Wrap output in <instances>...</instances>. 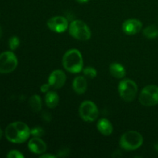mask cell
<instances>
[{"label":"cell","instance_id":"obj_28","mask_svg":"<svg viewBox=\"0 0 158 158\" xmlns=\"http://www.w3.org/2000/svg\"><path fill=\"white\" fill-rule=\"evenodd\" d=\"M2 28L0 26V38L2 37Z\"/></svg>","mask_w":158,"mask_h":158},{"label":"cell","instance_id":"obj_3","mask_svg":"<svg viewBox=\"0 0 158 158\" xmlns=\"http://www.w3.org/2000/svg\"><path fill=\"white\" fill-rule=\"evenodd\" d=\"M143 138L140 133L134 131H127L121 136L120 145L126 151H135L143 144Z\"/></svg>","mask_w":158,"mask_h":158},{"label":"cell","instance_id":"obj_1","mask_svg":"<svg viewBox=\"0 0 158 158\" xmlns=\"http://www.w3.org/2000/svg\"><path fill=\"white\" fill-rule=\"evenodd\" d=\"M5 134L9 141L14 143H23L29 139L31 130L23 122L16 121L8 125Z\"/></svg>","mask_w":158,"mask_h":158},{"label":"cell","instance_id":"obj_22","mask_svg":"<svg viewBox=\"0 0 158 158\" xmlns=\"http://www.w3.org/2000/svg\"><path fill=\"white\" fill-rule=\"evenodd\" d=\"M8 158H23L24 156L23 154H21V152H19V151L16 150H12V151H9V154H7Z\"/></svg>","mask_w":158,"mask_h":158},{"label":"cell","instance_id":"obj_12","mask_svg":"<svg viewBox=\"0 0 158 158\" xmlns=\"http://www.w3.org/2000/svg\"><path fill=\"white\" fill-rule=\"evenodd\" d=\"M28 148H29V151L33 154H43V153L46 152L47 147H46V143L43 140L39 137H34L29 141Z\"/></svg>","mask_w":158,"mask_h":158},{"label":"cell","instance_id":"obj_29","mask_svg":"<svg viewBox=\"0 0 158 158\" xmlns=\"http://www.w3.org/2000/svg\"><path fill=\"white\" fill-rule=\"evenodd\" d=\"M155 149H156V150H157V151H158V143H157V144H156V145H155Z\"/></svg>","mask_w":158,"mask_h":158},{"label":"cell","instance_id":"obj_18","mask_svg":"<svg viewBox=\"0 0 158 158\" xmlns=\"http://www.w3.org/2000/svg\"><path fill=\"white\" fill-rule=\"evenodd\" d=\"M143 35L148 39H154L158 36V26L151 25L143 29Z\"/></svg>","mask_w":158,"mask_h":158},{"label":"cell","instance_id":"obj_17","mask_svg":"<svg viewBox=\"0 0 158 158\" xmlns=\"http://www.w3.org/2000/svg\"><path fill=\"white\" fill-rule=\"evenodd\" d=\"M29 104L33 112H40L42 109V100L39 95H33L29 98Z\"/></svg>","mask_w":158,"mask_h":158},{"label":"cell","instance_id":"obj_5","mask_svg":"<svg viewBox=\"0 0 158 158\" xmlns=\"http://www.w3.org/2000/svg\"><path fill=\"white\" fill-rule=\"evenodd\" d=\"M118 90L120 97L124 101L132 102L137 96L138 87L134 81L129 79H124L120 81Z\"/></svg>","mask_w":158,"mask_h":158},{"label":"cell","instance_id":"obj_26","mask_svg":"<svg viewBox=\"0 0 158 158\" xmlns=\"http://www.w3.org/2000/svg\"><path fill=\"white\" fill-rule=\"evenodd\" d=\"M77 1L78 2L83 4V3H86V2H89V0H77Z\"/></svg>","mask_w":158,"mask_h":158},{"label":"cell","instance_id":"obj_23","mask_svg":"<svg viewBox=\"0 0 158 158\" xmlns=\"http://www.w3.org/2000/svg\"><path fill=\"white\" fill-rule=\"evenodd\" d=\"M50 85L49 83H45V84H43L40 87V90H41L42 93H47L49 91V89H50Z\"/></svg>","mask_w":158,"mask_h":158},{"label":"cell","instance_id":"obj_9","mask_svg":"<svg viewBox=\"0 0 158 158\" xmlns=\"http://www.w3.org/2000/svg\"><path fill=\"white\" fill-rule=\"evenodd\" d=\"M47 26L56 32H63L68 29V20L63 16H54L47 21Z\"/></svg>","mask_w":158,"mask_h":158},{"label":"cell","instance_id":"obj_7","mask_svg":"<svg viewBox=\"0 0 158 158\" xmlns=\"http://www.w3.org/2000/svg\"><path fill=\"white\" fill-rule=\"evenodd\" d=\"M79 114L84 121L93 122L95 121L98 117L99 111L97 105L94 102L90 100H85L80 104Z\"/></svg>","mask_w":158,"mask_h":158},{"label":"cell","instance_id":"obj_6","mask_svg":"<svg viewBox=\"0 0 158 158\" xmlns=\"http://www.w3.org/2000/svg\"><path fill=\"white\" fill-rule=\"evenodd\" d=\"M139 100L145 106H152L158 104V86L154 85L145 86L140 93Z\"/></svg>","mask_w":158,"mask_h":158},{"label":"cell","instance_id":"obj_10","mask_svg":"<svg viewBox=\"0 0 158 158\" xmlns=\"http://www.w3.org/2000/svg\"><path fill=\"white\" fill-rule=\"evenodd\" d=\"M66 81V74L60 69H56V70L52 71L48 79V82L51 87L55 88V89H60V88L63 87Z\"/></svg>","mask_w":158,"mask_h":158},{"label":"cell","instance_id":"obj_27","mask_svg":"<svg viewBox=\"0 0 158 158\" xmlns=\"http://www.w3.org/2000/svg\"><path fill=\"white\" fill-rule=\"evenodd\" d=\"M2 137V130L0 129V140H1Z\"/></svg>","mask_w":158,"mask_h":158},{"label":"cell","instance_id":"obj_20","mask_svg":"<svg viewBox=\"0 0 158 158\" xmlns=\"http://www.w3.org/2000/svg\"><path fill=\"white\" fill-rule=\"evenodd\" d=\"M19 39L16 36H12L9 39V47L12 50H15L17 48L19 47Z\"/></svg>","mask_w":158,"mask_h":158},{"label":"cell","instance_id":"obj_19","mask_svg":"<svg viewBox=\"0 0 158 158\" xmlns=\"http://www.w3.org/2000/svg\"><path fill=\"white\" fill-rule=\"evenodd\" d=\"M83 72L84 76H86V77L89 79L95 78L97 75V70L94 67H91V66H87L85 69H83Z\"/></svg>","mask_w":158,"mask_h":158},{"label":"cell","instance_id":"obj_14","mask_svg":"<svg viewBox=\"0 0 158 158\" xmlns=\"http://www.w3.org/2000/svg\"><path fill=\"white\" fill-rule=\"evenodd\" d=\"M97 130L104 136H109L113 132V125L107 119H100L97 123Z\"/></svg>","mask_w":158,"mask_h":158},{"label":"cell","instance_id":"obj_13","mask_svg":"<svg viewBox=\"0 0 158 158\" xmlns=\"http://www.w3.org/2000/svg\"><path fill=\"white\" fill-rule=\"evenodd\" d=\"M73 88L77 94H84L87 89V82H86V78L82 76L76 77L73 81Z\"/></svg>","mask_w":158,"mask_h":158},{"label":"cell","instance_id":"obj_4","mask_svg":"<svg viewBox=\"0 0 158 158\" xmlns=\"http://www.w3.org/2000/svg\"><path fill=\"white\" fill-rule=\"evenodd\" d=\"M71 36L80 41H86L91 37V31L87 25L81 20H74L69 26Z\"/></svg>","mask_w":158,"mask_h":158},{"label":"cell","instance_id":"obj_21","mask_svg":"<svg viewBox=\"0 0 158 158\" xmlns=\"http://www.w3.org/2000/svg\"><path fill=\"white\" fill-rule=\"evenodd\" d=\"M45 131L41 127H35L31 130V135L35 137H40L44 134Z\"/></svg>","mask_w":158,"mask_h":158},{"label":"cell","instance_id":"obj_25","mask_svg":"<svg viewBox=\"0 0 158 158\" xmlns=\"http://www.w3.org/2000/svg\"><path fill=\"white\" fill-rule=\"evenodd\" d=\"M40 158H55L56 156L52 155V154H42L41 156L40 157Z\"/></svg>","mask_w":158,"mask_h":158},{"label":"cell","instance_id":"obj_2","mask_svg":"<svg viewBox=\"0 0 158 158\" xmlns=\"http://www.w3.org/2000/svg\"><path fill=\"white\" fill-rule=\"evenodd\" d=\"M63 65L66 70L71 73H79L83 70V60L78 49L68 50L63 57Z\"/></svg>","mask_w":158,"mask_h":158},{"label":"cell","instance_id":"obj_16","mask_svg":"<svg viewBox=\"0 0 158 158\" xmlns=\"http://www.w3.org/2000/svg\"><path fill=\"white\" fill-rule=\"evenodd\" d=\"M59 101H60V98L56 93L54 91H49L46 93V95L45 97V102L48 107L53 109L58 105Z\"/></svg>","mask_w":158,"mask_h":158},{"label":"cell","instance_id":"obj_8","mask_svg":"<svg viewBox=\"0 0 158 158\" xmlns=\"http://www.w3.org/2000/svg\"><path fill=\"white\" fill-rule=\"evenodd\" d=\"M18 66V60L15 54L6 51L0 54V73H9Z\"/></svg>","mask_w":158,"mask_h":158},{"label":"cell","instance_id":"obj_15","mask_svg":"<svg viewBox=\"0 0 158 158\" xmlns=\"http://www.w3.org/2000/svg\"><path fill=\"white\" fill-rule=\"evenodd\" d=\"M110 73L114 77L117 79H123L126 75V69L120 63H114L110 65Z\"/></svg>","mask_w":158,"mask_h":158},{"label":"cell","instance_id":"obj_24","mask_svg":"<svg viewBox=\"0 0 158 158\" xmlns=\"http://www.w3.org/2000/svg\"><path fill=\"white\" fill-rule=\"evenodd\" d=\"M42 117H43V120L46 122H50L51 119H52L50 114H49V113H47V112L43 113V114H42Z\"/></svg>","mask_w":158,"mask_h":158},{"label":"cell","instance_id":"obj_11","mask_svg":"<svg viewBox=\"0 0 158 158\" xmlns=\"http://www.w3.org/2000/svg\"><path fill=\"white\" fill-rule=\"evenodd\" d=\"M142 29V23L136 19H130L126 20L122 25V30L125 34L130 35L138 33Z\"/></svg>","mask_w":158,"mask_h":158}]
</instances>
